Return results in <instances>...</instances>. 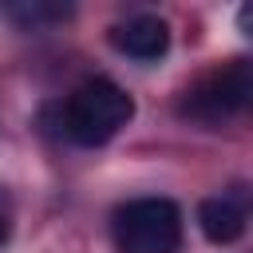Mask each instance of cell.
Returning <instances> with one entry per match:
<instances>
[{"instance_id":"obj_6","label":"cell","mask_w":253,"mask_h":253,"mask_svg":"<svg viewBox=\"0 0 253 253\" xmlns=\"http://www.w3.org/2000/svg\"><path fill=\"white\" fill-rule=\"evenodd\" d=\"M8 12H12L20 24L36 28V24H47V20H63L71 8H67V4H63V8H59V4H12Z\"/></svg>"},{"instance_id":"obj_4","label":"cell","mask_w":253,"mask_h":253,"mask_svg":"<svg viewBox=\"0 0 253 253\" xmlns=\"http://www.w3.org/2000/svg\"><path fill=\"white\" fill-rule=\"evenodd\" d=\"M111 43H115L123 55L150 63V59H162V55H166V47H170V28H166L162 16H146V12H142V16H130V20L115 24Z\"/></svg>"},{"instance_id":"obj_2","label":"cell","mask_w":253,"mask_h":253,"mask_svg":"<svg viewBox=\"0 0 253 253\" xmlns=\"http://www.w3.org/2000/svg\"><path fill=\"white\" fill-rule=\"evenodd\" d=\"M111 237L119 253H178L182 213L170 198H134L115 210Z\"/></svg>"},{"instance_id":"obj_1","label":"cell","mask_w":253,"mask_h":253,"mask_svg":"<svg viewBox=\"0 0 253 253\" xmlns=\"http://www.w3.org/2000/svg\"><path fill=\"white\" fill-rule=\"evenodd\" d=\"M130 115H134V103L119 83L87 79L63 103V134L79 146H103L130 123Z\"/></svg>"},{"instance_id":"obj_5","label":"cell","mask_w":253,"mask_h":253,"mask_svg":"<svg viewBox=\"0 0 253 253\" xmlns=\"http://www.w3.org/2000/svg\"><path fill=\"white\" fill-rule=\"evenodd\" d=\"M198 225L206 233V241L213 245H233L241 233H245V210L237 198L221 194V198H206L198 206Z\"/></svg>"},{"instance_id":"obj_7","label":"cell","mask_w":253,"mask_h":253,"mask_svg":"<svg viewBox=\"0 0 253 253\" xmlns=\"http://www.w3.org/2000/svg\"><path fill=\"white\" fill-rule=\"evenodd\" d=\"M8 225H12V206H8V194L0 190V241L8 237Z\"/></svg>"},{"instance_id":"obj_3","label":"cell","mask_w":253,"mask_h":253,"mask_svg":"<svg viewBox=\"0 0 253 253\" xmlns=\"http://www.w3.org/2000/svg\"><path fill=\"white\" fill-rule=\"evenodd\" d=\"M249 95H253V67H249V59H229L225 67L202 75L186 91L182 115L202 123V126H221L225 119L245 111Z\"/></svg>"}]
</instances>
